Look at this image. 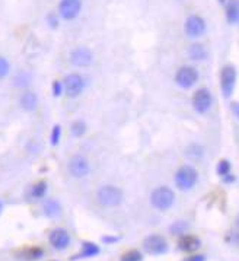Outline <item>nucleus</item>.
Masks as SVG:
<instances>
[{"label":"nucleus","mask_w":239,"mask_h":261,"mask_svg":"<svg viewBox=\"0 0 239 261\" xmlns=\"http://www.w3.org/2000/svg\"><path fill=\"white\" fill-rule=\"evenodd\" d=\"M64 90L70 98H76L82 93L83 87H85V81L80 75L78 73H72L69 76H66L64 79Z\"/></svg>","instance_id":"obj_6"},{"label":"nucleus","mask_w":239,"mask_h":261,"mask_svg":"<svg viewBox=\"0 0 239 261\" xmlns=\"http://www.w3.org/2000/svg\"><path fill=\"white\" fill-rule=\"evenodd\" d=\"M80 7H82V3L79 0H63L60 3L59 10H60L61 18H64L66 21H72L79 15Z\"/></svg>","instance_id":"obj_11"},{"label":"nucleus","mask_w":239,"mask_h":261,"mask_svg":"<svg viewBox=\"0 0 239 261\" xmlns=\"http://www.w3.org/2000/svg\"><path fill=\"white\" fill-rule=\"evenodd\" d=\"M20 107L25 109V111H34L38 105V98L35 93L32 92H25L22 96H20Z\"/></svg>","instance_id":"obj_17"},{"label":"nucleus","mask_w":239,"mask_h":261,"mask_svg":"<svg viewBox=\"0 0 239 261\" xmlns=\"http://www.w3.org/2000/svg\"><path fill=\"white\" fill-rule=\"evenodd\" d=\"M50 244L56 250H64L70 244V235L64 229H54L50 234Z\"/></svg>","instance_id":"obj_12"},{"label":"nucleus","mask_w":239,"mask_h":261,"mask_svg":"<svg viewBox=\"0 0 239 261\" xmlns=\"http://www.w3.org/2000/svg\"><path fill=\"white\" fill-rule=\"evenodd\" d=\"M200 245H201L200 239L194 235H182L179 242H178V247L182 251H187V253H193V251L199 250Z\"/></svg>","instance_id":"obj_14"},{"label":"nucleus","mask_w":239,"mask_h":261,"mask_svg":"<svg viewBox=\"0 0 239 261\" xmlns=\"http://www.w3.org/2000/svg\"><path fill=\"white\" fill-rule=\"evenodd\" d=\"M72 131H73L75 136H82V134H85V131H86V124H85L83 121H76V123L72 126Z\"/></svg>","instance_id":"obj_23"},{"label":"nucleus","mask_w":239,"mask_h":261,"mask_svg":"<svg viewBox=\"0 0 239 261\" xmlns=\"http://www.w3.org/2000/svg\"><path fill=\"white\" fill-rule=\"evenodd\" d=\"M141 260H143L141 254H140L139 251H136V250L128 251V253H125V254L121 257V261H141Z\"/></svg>","instance_id":"obj_22"},{"label":"nucleus","mask_w":239,"mask_h":261,"mask_svg":"<svg viewBox=\"0 0 239 261\" xmlns=\"http://www.w3.org/2000/svg\"><path fill=\"white\" fill-rule=\"evenodd\" d=\"M120 238H104V242H116Z\"/></svg>","instance_id":"obj_31"},{"label":"nucleus","mask_w":239,"mask_h":261,"mask_svg":"<svg viewBox=\"0 0 239 261\" xmlns=\"http://www.w3.org/2000/svg\"><path fill=\"white\" fill-rule=\"evenodd\" d=\"M89 170H91L89 168V162L83 156H80V155L73 156L70 159V162H69V171H70V174L73 175V176H76V178L86 176V175L89 174Z\"/></svg>","instance_id":"obj_10"},{"label":"nucleus","mask_w":239,"mask_h":261,"mask_svg":"<svg viewBox=\"0 0 239 261\" xmlns=\"http://www.w3.org/2000/svg\"><path fill=\"white\" fill-rule=\"evenodd\" d=\"M100 254V248L98 245H95L94 242H83L82 245V253L76 257H73V260H78V259H91V257H95Z\"/></svg>","instance_id":"obj_18"},{"label":"nucleus","mask_w":239,"mask_h":261,"mask_svg":"<svg viewBox=\"0 0 239 261\" xmlns=\"http://www.w3.org/2000/svg\"><path fill=\"white\" fill-rule=\"evenodd\" d=\"M48 22H50V25H51L53 28H56V26H57V23H59V22H57V18H54L53 15H50V16H48Z\"/></svg>","instance_id":"obj_30"},{"label":"nucleus","mask_w":239,"mask_h":261,"mask_svg":"<svg viewBox=\"0 0 239 261\" xmlns=\"http://www.w3.org/2000/svg\"><path fill=\"white\" fill-rule=\"evenodd\" d=\"M213 104V98H212V93L206 89V87H201L199 89L196 93H194V98H193V107L197 112L200 114H204L210 109Z\"/></svg>","instance_id":"obj_5"},{"label":"nucleus","mask_w":239,"mask_h":261,"mask_svg":"<svg viewBox=\"0 0 239 261\" xmlns=\"http://www.w3.org/2000/svg\"><path fill=\"white\" fill-rule=\"evenodd\" d=\"M61 129H60V126H56L54 129H53V133H51V143L53 145H59V140H60V131Z\"/></svg>","instance_id":"obj_27"},{"label":"nucleus","mask_w":239,"mask_h":261,"mask_svg":"<svg viewBox=\"0 0 239 261\" xmlns=\"http://www.w3.org/2000/svg\"><path fill=\"white\" fill-rule=\"evenodd\" d=\"M226 19L229 23L237 25L239 19V6L238 0H228L226 3Z\"/></svg>","instance_id":"obj_16"},{"label":"nucleus","mask_w":239,"mask_h":261,"mask_svg":"<svg viewBox=\"0 0 239 261\" xmlns=\"http://www.w3.org/2000/svg\"><path fill=\"white\" fill-rule=\"evenodd\" d=\"M150 201H152V206L155 209H158V210H168L174 204V201H175V194L168 187H159V188H156L152 193Z\"/></svg>","instance_id":"obj_1"},{"label":"nucleus","mask_w":239,"mask_h":261,"mask_svg":"<svg viewBox=\"0 0 239 261\" xmlns=\"http://www.w3.org/2000/svg\"><path fill=\"white\" fill-rule=\"evenodd\" d=\"M42 209H44L45 216L50 218V219H59L61 216V212H63L61 210V204L57 200H47V201H44Z\"/></svg>","instance_id":"obj_15"},{"label":"nucleus","mask_w":239,"mask_h":261,"mask_svg":"<svg viewBox=\"0 0 239 261\" xmlns=\"http://www.w3.org/2000/svg\"><path fill=\"white\" fill-rule=\"evenodd\" d=\"M47 193V184L44 181L37 182L32 188H31V196L34 198H42Z\"/></svg>","instance_id":"obj_20"},{"label":"nucleus","mask_w":239,"mask_h":261,"mask_svg":"<svg viewBox=\"0 0 239 261\" xmlns=\"http://www.w3.org/2000/svg\"><path fill=\"white\" fill-rule=\"evenodd\" d=\"M184 261H206V257L204 256H193V257H188Z\"/></svg>","instance_id":"obj_29"},{"label":"nucleus","mask_w":239,"mask_h":261,"mask_svg":"<svg viewBox=\"0 0 239 261\" xmlns=\"http://www.w3.org/2000/svg\"><path fill=\"white\" fill-rule=\"evenodd\" d=\"M61 87H63V85L60 82H54L53 84V93H54V96H60L61 95Z\"/></svg>","instance_id":"obj_28"},{"label":"nucleus","mask_w":239,"mask_h":261,"mask_svg":"<svg viewBox=\"0 0 239 261\" xmlns=\"http://www.w3.org/2000/svg\"><path fill=\"white\" fill-rule=\"evenodd\" d=\"M188 56H190V59L194 60V62H201V60L206 59V48H204L201 44H194V45L190 47Z\"/></svg>","instance_id":"obj_19"},{"label":"nucleus","mask_w":239,"mask_h":261,"mask_svg":"<svg viewBox=\"0 0 239 261\" xmlns=\"http://www.w3.org/2000/svg\"><path fill=\"white\" fill-rule=\"evenodd\" d=\"M197 79H199V73H197V70H196L194 67H191V66H184V67H181V69L178 70L177 76H175L177 84L181 87H185V89L193 87V85L197 82Z\"/></svg>","instance_id":"obj_7"},{"label":"nucleus","mask_w":239,"mask_h":261,"mask_svg":"<svg viewBox=\"0 0 239 261\" xmlns=\"http://www.w3.org/2000/svg\"><path fill=\"white\" fill-rule=\"evenodd\" d=\"M187 223L185 222H175L172 226H171V232L175 234V235H182V232L187 231Z\"/></svg>","instance_id":"obj_24"},{"label":"nucleus","mask_w":239,"mask_h":261,"mask_svg":"<svg viewBox=\"0 0 239 261\" xmlns=\"http://www.w3.org/2000/svg\"><path fill=\"white\" fill-rule=\"evenodd\" d=\"M9 69H10L9 62H7L4 57H1V56H0V79H3V78H6V76H7Z\"/></svg>","instance_id":"obj_25"},{"label":"nucleus","mask_w":239,"mask_h":261,"mask_svg":"<svg viewBox=\"0 0 239 261\" xmlns=\"http://www.w3.org/2000/svg\"><path fill=\"white\" fill-rule=\"evenodd\" d=\"M206 31V22L199 15H191L185 21V34L191 38L201 37Z\"/></svg>","instance_id":"obj_8"},{"label":"nucleus","mask_w":239,"mask_h":261,"mask_svg":"<svg viewBox=\"0 0 239 261\" xmlns=\"http://www.w3.org/2000/svg\"><path fill=\"white\" fill-rule=\"evenodd\" d=\"M143 248L152 256H160L168 251V242L160 235H150L143 241Z\"/></svg>","instance_id":"obj_4"},{"label":"nucleus","mask_w":239,"mask_h":261,"mask_svg":"<svg viewBox=\"0 0 239 261\" xmlns=\"http://www.w3.org/2000/svg\"><path fill=\"white\" fill-rule=\"evenodd\" d=\"M1 212H3V201L0 200V215H1Z\"/></svg>","instance_id":"obj_32"},{"label":"nucleus","mask_w":239,"mask_h":261,"mask_svg":"<svg viewBox=\"0 0 239 261\" xmlns=\"http://www.w3.org/2000/svg\"><path fill=\"white\" fill-rule=\"evenodd\" d=\"M70 62L75 66L79 67H86L92 63V54L88 48H76L72 54H70Z\"/></svg>","instance_id":"obj_13"},{"label":"nucleus","mask_w":239,"mask_h":261,"mask_svg":"<svg viewBox=\"0 0 239 261\" xmlns=\"http://www.w3.org/2000/svg\"><path fill=\"white\" fill-rule=\"evenodd\" d=\"M98 200L105 207H116V206L121 204V201H122V193L117 187L105 185V187L100 188V191H98Z\"/></svg>","instance_id":"obj_3"},{"label":"nucleus","mask_w":239,"mask_h":261,"mask_svg":"<svg viewBox=\"0 0 239 261\" xmlns=\"http://www.w3.org/2000/svg\"><path fill=\"white\" fill-rule=\"evenodd\" d=\"M203 153H204V149L200 145H191L187 151V155L190 158H196V159H200L203 156Z\"/></svg>","instance_id":"obj_21"},{"label":"nucleus","mask_w":239,"mask_h":261,"mask_svg":"<svg viewBox=\"0 0 239 261\" xmlns=\"http://www.w3.org/2000/svg\"><path fill=\"white\" fill-rule=\"evenodd\" d=\"M197 176H199V174H197V171L193 167L184 165L175 174V184H177V187L181 191H188V190H191L196 185Z\"/></svg>","instance_id":"obj_2"},{"label":"nucleus","mask_w":239,"mask_h":261,"mask_svg":"<svg viewBox=\"0 0 239 261\" xmlns=\"http://www.w3.org/2000/svg\"><path fill=\"white\" fill-rule=\"evenodd\" d=\"M229 170H231V164L228 161H220L218 164V173L220 175H226L229 173Z\"/></svg>","instance_id":"obj_26"},{"label":"nucleus","mask_w":239,"mask_h":261,"mask_svg":"<svg viewBox=\"0 0 239 261\" xmlns=\"http://www.w3.org/2000/svg\"><path fill=\"white\" fill-rule=\"evenodd\" d=\"M237 82V70L234 66H226L222 70L220 75V84H222V92L225 96H231L234 87Z\"/></svg>","instance_id":"obj_9"}]
</instances>
